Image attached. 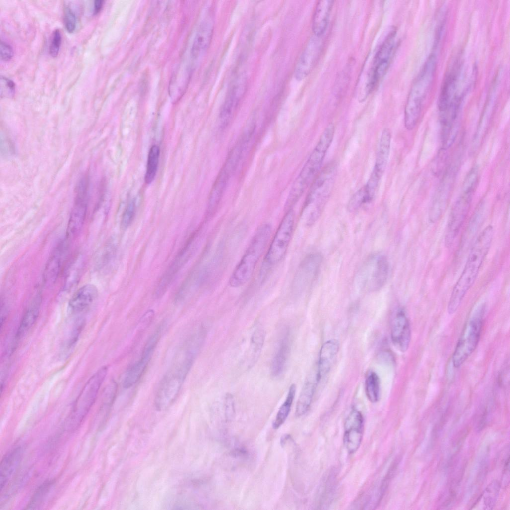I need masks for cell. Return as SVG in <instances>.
Wrapping results in <instances>:
<instances>
[{
  "instance_id": "cell-1",
  "label": "cell",
  "mask_w": 510,
  "mask_h": 510,
  "mask_svg": "<svg viewBox=\"0 0 510 510\" xmlns=\"http://www.w3.org/2000/svg\"><path fill=\"white\" fill-rule=\"evenodd\" d=\"M493 234V227L489 225L476 239L463 271L453 288L447 307L449 314H452L457 310L465 295L474 283L490 248Z\"/></svg>"
},
{
  "instance_id": "cell-2",
  "label": "cell",
  "mask_w": 510,
  "mask_h": 510,
  "mask_svg": "<svg viewBox=\"0 0 510 510\" xmlns=\"http://www.w3.org/2000/svg\"><path fill=\"white\" fill-rule=\"evenodd\" d=\"M334 133V124H329L292 184L285 204L286 211L292 209L305 190L311 186L319 173L327 151L332 142Z\"/></svg>"
},
{
  "instance_id": "cell-3",
  "label": "cell",
  "mask_w": 510,
  "mask_h": 510,
  "mask_svg": "<svg viewBox=\"0 0 510 510\" xmlns=\"http://www.w3.org/2000/svg\"><path fill=\"white\" fill-rule=\"evenodd\" d=\"M337 172V164L331 161L311 185L301 212L302 220L307 226L315 224L321 215L333 190Z\"/></svg>"
},
{
  "instance_id": "cell-4",
  "label": "cell",
  "mask_w": 510,
  "mask_h": 510,
  "mask_svg": "<svg viewBox=\"0 0 510 510\" xmlns=\"http://www.w3.org/2000/svg\"><path fill=\"white\" fill-rule=\"evenodd\" d=\"M270 224L260 225L252 238L241 260L231 274L229 283L231 287H240L251 278L271 234Z\"/></svg>"
},
{
  "instance_id": "cell-5",
  "label": "cell",
  "mask_w": 510,
  "mask_h": 510,
  "mask_svg": "<svg viewBox=\"0 0 510 510\" xmlns=\"http://www.w3.org/2000/svg\"><path fill=\"white\" fill-rule=\"evenodd\" d=\"M436 63L435 56L431 54L411 88L404 110V126L407 130H412L417 124L433 81Z\"/></svg>"
},
{
  "instance_id": "cell-6",
  "label": "cell",
  "mask_w": 510,
  "mask_h": 510,
  "mask_svg": "<svg viewBox=\"0 0 510 510\" xmlns=\"http://www.w3.org/2000/svg\"><path fill=\"white\" fill-rule=\"evenodd\" d=\"M485 305L478 306L466 321L452 356L455 368L460 367L476 349L481 335Z\"/></svg>"
},
{
  "instance_id": "cell-7",
  "label": "cell",
  "mask_w": 510,
  "mask_h": 510,
  "mask_svg": "<svg viewBox=\"0 0 510 510\" xmlns=\"http://www.w3.org/2000/svg\"><path fill=\"white\" fill-rule=\"evenodd\" d=\"M294 212L292 209L286 212L264 257L260 276L280 262L285 256L293 233Z\"/></svg>"
},
{
  "instance_id": "cell-8",
  "label": "cell",
  "mask_w": 510,
  "mask_h": 510,
  "mask_svg": "<svg viewBox=\"0 0 510 510\" xmlns=\"http://www.w3.org/2000/svg\"><path fill=\"white\" fill-rule=\"evenodd\" d=\"M192 366L189 362L181 360L165 375L155 396V404L157 409L164 410L173 402Z\"/></svg>"
},
{
  "instance_id": "cell-9",
  "label": "cell",
  "mask_w": 510,
  "mask_h": 510,
  "mask_svg": "<svg viewBox=\"0 0 510 510\" xmlns=\"http://www.w3.org/2000/svg\"><path fill=\"white\" fill-rule=\"evenodd\" d=\"M108 367L103 366L87 381L77 397L70 414L72 426H78L94 403L98 392L106 378Z\"/></svg>"
},
{
  "instance_id": "cell-10",
  "label": "cell",
  "mask_w": 510,
  "mask_h": 510,
  "mask_svg": "<svg viewBox=\"0 0 510 510\" xmlns=\"http://www.w3.org/2000/svg\"><path fill=\"white\" fill-rule=\"evenodd\" d=\"M396 34L395 30L390 31L376 52L365 87L367 96L374 90L389 67L395 47Z\"/></svg>"
},
{
  "instance_id": "cell-11",
  "label": "cell",
  "mask_w": 510,
  "mask_h": 510,
  "mask_svg": "<svg viewBox=\"0 0 510 510\" xmlns=\"http://www.w3.org/2000/svg\"><path fill=\"white\" fill-rule=\"evenodd\" d=\"M389 268L388 261L384 255L377 254L370 257L359 274L362 287L371 291L381 289L387 280Z\"/></svg>"
},
{
  "instance_id": "cell-12",
  "label": "cell",
  "mask_w": 510,
  "mask_h": 510,
  "mask_svg": "<svg viewBox=\"0 0 510 510\" xmlns=\"http://www.w3.org/2000/svg\"><path fill=\"white\" fill-rule=\"evenodd\" d=\"M475 187L463 185L462 192L449 217L445 237L446 246H451L457 238L468 213Z\"/></svg>"
},
{
  "instance_id": "cell-13",
  "label": "cell",
  "mask_w": 510,
  "mask_h": 510,
  "mask_svg": "<svg viewBox=\"0 0 510 510\" xmlns=\"http://www.w3.org/2000/svg\"><path fill=\"white\" fill-rule=\"evenodd\" d=\"M89 178L83 176L78 182L76 196L67 228L68 238L75 237L81 231L86 218L89 198Z\"/></svg>"
},
{
  "instance_id": "cell-14",
  "label": "cell",
  "mask_w": 510,
  "mask_h": 510,
  "mask_svg": "<svg viewBox=\"0 0 510 510\" xmlns=\"http://www.w3.org/2000/svg\"><path fill=\"white\" fill-rule=\"evenodd\" d=\"M196 235L195 232L190 236L162 275L155 289L156 298H160L164 295L176 274L190 258L195 247L194 243Z\"/></svg>"
},
{
  "instance_id": "cell-15",
  "label": "cell",
  "mask_w": 510,
  "mask_h": 510,
  "mask_svg": "<svg viewBox=\"0 0 510 510\" xmlns=\"http://www.w3.org/2000/svg\"><path fill=\"white\" fill-rule=\"evenodd\" d=\"M322 259L321 255L317 253L310 254L304 258L293 279V291L302 292L311 286L319 272Z\"/></svg>"
},
{
  "instance_id": "cell-16",
  "label": "cell",
  "mask_w": 510,
  "mask_h": 510,
  "mask_svg": "<svg viewBox=\"0 0 510 510\" xmlns=\"http://www.w3.org/2000/svg\"><path fill=\"white\" fill-rule=\"evenodd\" d=\"M364 418L362 413L353 409L346 419L344 424L343 443L350 454H353L359 448L363 434Z\"/></svg>"
},
{
  "instance_id": "cell-17",
  "label": "cell",
  "mask_w": 510,
  "mask_h": 510,
  "mask_svg": "<svg viewBox=\"0 0 510 510\" xmlns=\"http://www.w3.org/2000/svg\"><path fill=\"white\" fill-rule=\"evenodd\" d=\"M391 337L393 344L401 352H406L411 340V329L405 311L399 309L393 320Z\"/></svg>"
},
{
  "instance_id": "cell-18",
  "label": "cell",
  "mask_w": 510,
  "mask_h": 510,
  "mask_svg": "<svg viewBox=\"0 0 510 510\" xmlns=\"http://www.w3.org/2000/svg\"><path fill=\"white\" fill-rule=\"evenodd\" d=\"M319 38L312 37L301 55L294 70V76L297 80L304 79L313 67L321 48Z\"/></svg>"
},
{
  "instance_id": "cell-19",
  "label": "cell",
  "mask_w": 510,
  "mask_h": 510,
  "mask_svg": "<svg viewBox=\"0 0 510 510\" xmlns=\"http://www.w3.org/2000/svg\"><path fill=\"white\" fill-rule=\"evenodd\" d=\"M67 247L66 241L62 240L53 250L43 273V280L46 285H51L56 281L66 256Z\"/></svg>"
},
{
  "instance_id": "cell-20",
  "label": "cell",
  "mask_w": 510,
  "mask_h": 510,
  "mask_svg": "<svg viewBox=\"0 0 510 510\" xmlns=\"http://www.w3.org/2000/svg\"><path fill=\"white\" fill-rule=\"evenodd\" d=\"M233 172L223 165L212 187L209 194L206 217L210 219L215 214L224 193L226 189L228 182Z\"/></svg>"
},
{
  "instance_id": "cell-21",
  "label": "cell",
  "mask_w": 510,
  "mask_h": 510,
  "mask_svg": "<svg viewBox=\"0 0 510 510\" xmlns=\"http://www.w3.org/2000/svg\"><path fill=\"white\" fill-rule=\"evenodd\" d=\"M453 172L451 169L444 177L436 193L429 211V219L432 222L437 221L445 209L453 184Z\"/></svg>"
},
{
  "instance_id": "cell-22",
  "label": "cell",
  "mask_w": 510,
  "mask_h": 510,
  "mask_svg": "<svg viewBox=\"0 0 510 510\" xmlns=\"http://www.w3.org/2000/svg\"><path fill=\"white\" fill-rule=\"evenodd\" d=\"M98 295L96 286L87 284L78 289L69 301L68 309L72 314H78L88 309L94 302Z\"/></svg>"
},
{
  "instance_id": "cell-23",
  "label": "cell",
  "mask_w": 510,
  "mask_h": 510,
  "mask_svg": "<svg viewBox=\"0 0 510 510\" xmlns=\"http://www.w3.org/2000/svg\"><path fill=\"white\" fill-rule=\"evenodd\" d=\"M23 449L18 446L7 452L0 463V486L2 492L8 483L15 474L21 462Z\"/></svg>"
},
{
  "instance_id": "cell-24",
  "label": "cell",
  "mask_w": 510,
  "mask_h": 510,
  "mask_svg": "<svg viewBox=\"0 0 510 510\" xmlns=\"http://www.w3.org/2000/svg\"><path fill=\"white\" fill-rule=\"evenodd\" d=\"M243 79H237L231 86L221 108L219 117L222 126L228 125L245 91Z\"/></svg>"
},
{
  "instance_id": "cell-25",
  "label": "cell",
  "mask_w": 510,
  "mask_h": 510,
  "mask_svg": "<svg viewBox=\"0 0 510 510\" xmlns=\"http://www.w3.org/2000/svg\"><path fill=\"white\" fill-rule=\"evenodd\" d=\"M339 348V342L334 339L327 340L322 345L319 352L317 371L319 381L330 371Z\"/></svg>"
},
{
  "instance_id": "cell-26",
  "label": "cell",
  "mask_w": 510,
  "mask_h": 510,
  "mask_svg": "<svg viewBox=\"0 0 510 510\" xmlns=\"http://www.w3.org/2000/svg\"><path fill=\"white\" fill-rule=\"evenodd\" d=\"M42 297L37 294L25 310L18 327L15 339L18 341L22 339L36 323L40 312Z\"/></svg>"
},
{
  "instance_id": "cell-27",
  "label": "cell",
  "mask_w": 510,
  "mask_h": 510,
  "mask_svg": "<svg viewBox=\"0 0 510 510\" xmlns=\"http://www.w3.org/2000/svg\"><path fill=\"white\" fill-rule=\"evenodd\" d=\"M334 1L323 0L318 2L312 19V30L315 36L320 37L325 32Z\"/></svg>"
},
{
  "instance_id": "cell-28",
  "label": "cell",
  "mask_w": 510,
  "mask_h": 510,
  "mask_svg": "<svg viewBox=\"0 0 510 510\" xmlns=\"http://www.w3.org/2000/svg\"><path fill=\"white\" fill-rule=\"evenodd\" d=\"M290 350V335L286 331L282 335L273 358L271 373L273 377H278L283 372L289 357Z\"/></svg>"
},
{
  "instance_id": "cell-29",
  "label": "cell",
  "mask_w": 510,
  "mask_h": 510,
  "mask_svg": "<svg viewBox=\"0 0 510 510\" xmlns=\"http://www.w3.org/2000/svg\"><path fill=\"white\" fill-rule=\"evenodd\" d=\"M319 382L317 372L307 378L297 402L295 411L296 416L300 417L304 415L309 410Z\"/></svg>"
},
{
  "instance_id": "cell-30",
  "label": "cell",
  "mask_w": 510,
  "mask_h": 510,
  "mask_svg": "<svg viewBox=\"0 0 510 510\" xmlns=\"http://www.w3.org/2000/svg\"><path fill=\"white\" fill-rule=\"evenodd\" d=\"M213 26L210 22L204 21L200 25L194 39L191 48V56L196 59L202 55L208 49L211 41Z\"/></svg>"
},
{
  "instance_id": "cell-31",
  "label": "cell",
  "mask_w": 510,
  "mask_h": 510,
  "mask_svg": "<svg viewBox=\"0 0 510 510\" xmlns=\"http://www.w3.org/2000/svg\"><path fill=\"white\" fill-rule=\"evenodd\" d=\"M456 79L457 74L453 71L446 76L443 81L438 104L440 114L446 112L459 98L454 95Z\"/></svg>"
},
{
  "instance_id": "cell-32",
  "label": "cell",
  "mask_w": 510,
  "mask_h": 510,
  "mask_svg": "<svg viewBox=\"0 0 510 510\" xmlns=\"http://www.w3.org/2000/svg\"><path fill=\"white\" fill-rule=\"evenodd\" d=\"M391 134L388 128L383 129L381 136L373 170L382 177L387 165L390 150Z\"/></svg>"
},
{
  "instance_id": "cell-33",
  "label": "cell",
  "mask_w": 510,
  "mask_h": 510,
  "mask_svg": "<svg viewBox=\"0 0 510 510\" xmlns=\"http://www.w3.org/2000/svg\"><path fill=\"white\" fill-rule=\"evenodd\" d=\"M151 358L142 354L140 359L129 369L123 381V385L125 388L131 387L139 381Z\"/></svg>"
},
{
  "instance_id": "cell-34",
  "label": "cell",
  "mask_w": 510,
  "mask_h": 510,
  "mask_svg": "<svg viewBox=\"0 0 510 510\" xmlns=\"http://www.w3.org/2000/svg\"><path fill=\"white\" fill-rule=\"evenodd\" d=\"M84 262L81 257H78L70 266L62 289V295L68 293L78 282L82 274Z\"/></svg>"
},
{
  "instance_id": "cell-35",
  "label": "cell",
  "mask_w": 510,
  "mask_h": 510,
  "mask_svg": "<svg viewBox=\"0 0 510 510\" xmlns=\"http://www.w3.org/2000/svg\"><path fill=\"white\" fill-rule=\"evenodd\" d=\"M296 393V386L292 384L289 389L288 394L284 403L280 407L272 427L274 429L279 428L286 420L291 410Z\"/></svg>"
},
{
  "instance_id": "cell-36",
  "label": "cell",
  "mask_w": 510,
  "mask_h": 510,
  "mask_svg": "<svg viewBox=\"0 0 510 510\" xmlns=\"http://www.w3.org/2000/svg\"><path fill=\"white\" fill-rule=\"evenodd\" d=\"M160 156V148L157 145H152L149 151L146 170L144 180L147 184H150L156 176Z\"/></svg>"
},
{
  "instance_id": "cell-37",
  "label": "cell",
  "mask_w": 510,
  "mask_h": 510,
  "mask_svg": "<svg viewBox=\"0 0 510 510\" xmlns=\"http://www.w3.org/2000/svg\"><path fill=\"white\" fill-rule=\"evenodd\" d=\"M365 392L369 400L377 402L380 398V382L378 375L373 371L369 372L365 380Z\"/></svg>"
},
{
  "instance_id": "cell-38",
  "label": "cell",
  "mask_w": 510,
  "mask_h": 510,
  "mask_svg": "<svg viewBox=\"0 0 510 510\" xmlns=\"http://www.w3.org/2000/svg\"><path fill=\"white\" fill-rule=\"evenodd\" d=\"M264 338L265 333L261 329H257L253 334L249 349L250 366L254 365L259 356Z\"/></svg>"
},
{
  "instance_id": "cell-39",
  "label": "cell",
  "mask_w": 510,
  "mask_h": 510,
  "mask_svg": "<svg viewBox=\"0 0 510 510\" xmlns=\"http://www.w3.org/2000/svg\"><path fill=\"white\" fill-rule=\"evenodd\" d=\"M53 480H47L35 490L26 506L27 509H37L42 504L53 485Z\"/></svg>"
},
{
  "instance_id": "cell-40",
  "label": "cell",
  "mask_w": 510,
  "mask_h": 510,
  "mask_svg": "<svg viewBox=\"0 0 510 510\" xmlns=\"http://www.w3.org/2000/svg\"><path fill=\"white\" fill-rule=\"evenodd\" d=\"M373 201L364 185L351 197L348 203V209L350 212H356Z\"/></svg>"
},
{
  "instance_id": "cell-41",
  "label": "cell",
  "mask_w": 510,
  "mask_h": 510,
  "mask_svg": "<svg viewBox=\"0 0 510 510\" xmlns=\"http://www.w3.org/2000/svg\"><path fill=\"white\" fill-rule=\"evenodd\" d=\"M500 487V482L493 480L486 488L482 495L485 510L493 509L497 500Z\"/></svg>"
},
{
  "instance_id": "cell-42",
  "label": "cell",
  "mask_w": 510,
  "mask_h": 510,
  "mask_svg": "<svg viewBox=\"0 0 510 510\" xmlns=\"http://www.w3.org/2000/svg\"><path fill=\"white\" fill-rule=\"evenodd\" d=\"M117 242L115 238L110 239L104 247L101 257V264L104 266L111 260L117 249Z\"/></svg>"
},
{
  "instance_id": "cell-43",
  "label": "cell",
  "mask_w": 510,
  "mask_h": 510,
  "mask_svg": "<svg viewBox=\"0 0 510 510\" xmlns=\"http://www.w3.org/2000/svg\"><path fill=\"white\" fill-rule=\"evenodd\" d=\"M136 212V202L133 199L126 206L122 215L121 226L125 229L127 228L132 222Z\"/></svg>"
},
{
  "instance_id": "cell-44",
  "label": "cell",
  "mask_w": 510,
  "mask_h": 510,
  "mask_svg": "<svg viewBox=\"0 0 510 510\" xmlns=\"http://www.w3.org/2000/svg\"><path fill=\"white\" fill-rule=\"evenodd\" d=\"M15 85L11 79L5 76H0V93L1 97L12 98L15 94Z\"/></svg>"
},
{
  "instance_id": "cell-45",
  "label": "cell",
  "mask_w": 510,
  "mask_h": 510,
  "mask_svg": "<svg viewBox=\"0 0 510 510\" xmlns=\"http://www.w3.org/2000/svg\"><path fill=\"white\" fill-rule=\"evenodd\" d=\"M64 23L69 33H73L76 28V18L75 13L69 6L64 9Z\"/></svg>"
},
{
  "instance_id": "cell-46",
  "label": "cell",
  "mask_w": 510,
  "mask_h": 510,
  "mask_svg": "<svg viewBox=\"0 0 510 510\" xmlns=\"http://www.w3.org/2000/svg\"><path fill=\"white\" fill-rule=\"evenodd\" d=\"M61 41L62 37L60 30L59 29L55 30L52 34L49 47V53L52 57H56L58 55Z\"/></svg>"
},
{
  "instance_id": "cell-47",
  "label": "cell",
  "mask_w": 510,
  "mask_h": 510,
  "mask_svg": "<svg viewBox=\"0 0 510 510\" xmlns=\"http://www.w3.org/2000/svg\"><path fill=\"white\" fill-rule=\"evenodd\" d=\"M0 59L4 61L10 60L13 56L12 47L6 42L1 40L0 46Z\"/></svg>"
},
{
  "instance_id": "cell-48",
  "label": "cell",
  "mask_w": 510,
  "mask_h": 510,
  "mask_svg": "<svg viewBox=\"0 0 510 510\" xmlns=\"http://www.w3.org/2000/svg\"><path fill=\"white\" fill-rule=\"evenodd\" d=\"M224 406L226 418L228 419L231 418L234 415L235 412L234 398L231 394L227 393L226 395Z\"/></svg>"
},
{
  "instance_id": "cell-49",
  "label": "cell",
  "mask_w": 510,
  "mask_h": 510,
  "mask_svg": "<svg viewBox=\"0 0 510 510\" xmlns=\"http://www.w3.org/2000/svg\"><path fill=\"white\" fill-rule=\"evenodd\" d=\"M154 316V311L150 309L147 311L141 318L139 325L140 329H145L147 327L153 320Z\"/></svg>"
},
{
  "instance_id": "cell-50",
  "label": "cell",
  "mask_w": 510,
  "mask_h": 510,
  "mask_svg": "<svg viewBox=\"0 0 510 510\" xmlns=\"http://www.w3.org/2000/svg\"><path fill=\"white\" fill-rule=\"evenodd\" d=\"M510 480V457L505 460L503 472L502 483L504 486L508 485Z\"/></svg>"
},
{
  "instance_id": "cell-51",
  "label": "cell",
  "mask_w": 510,
  "mask_h": 510,
  "mask_svg": "<svg viewBox=\"0 0 510 510\" xmlns=\"http://www.w3.org/2000/svg\"><path fill=\"white\" fill-rule=\"evenodd\" d=\"M104 1L101 0H96L94 2V8L93 13L94 15H97L101 10Z\"/></svg>"
},
{
  "instance_id": "cell-52",
  "label": "cell",
  "mask_w": 510,
  "mask_h": 510,
  "mask_svg": "<svg viewBox=\"0 0 510 510\" xmlns=\"http://www.w3.org/2000/svg\"><path fill=\"white\" fill-rule=\"evenodd\" d=\"M289 438L290 435H289V434H285L282 437L280 440V443L282 446L286 444Z\"/></svg>"
}]
</instances>
